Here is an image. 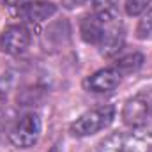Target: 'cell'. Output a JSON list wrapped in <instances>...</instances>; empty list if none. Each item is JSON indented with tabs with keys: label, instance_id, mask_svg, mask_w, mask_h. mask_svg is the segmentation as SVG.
I'll use <instances>...</instances> for the list:
<instances>
[{
	"label": "cell",
	"instance_id": "cell-14",
	"mask_svg": "<svg viewBox=\"0 0 152 152\" xmlns=\"http://www.w3.org/2000/svg\"><path fill=\"white\" fill-rule=\"evenodd\" d=\"M60 2H62V5L66 9H76V7L85 4V0H60Z\"/></svg>",
	"mask_w": 152,
	"mask_h": 152
},
{
	"label": "cell",
	"instance_id": "cell-5",
	"mask_svg": "<svg viewBox=\"0 0 152 152\" xmlns=\"http://www.w3.org/2000/svg\"><path fill=\"white\" fill-rule=\"evenodd\" d=\"M30 39H32L30 30L25 25H21V23L9 25L4 28V32L0 36V48L4 53L21 55L30 46Z\"/></svg>",
	"mask_w": 152,
	"mask_h": 152
},
{
	"label": "cell",
	"instance_id": "cell-6",
	"mask_svg": "<svg viewBox=\"0 0 152 152\" xmlns=\"http://www.w3.org/2000/svg\"><path fill=\"white\" fill-rule=\"evenodd\" d=\"M122 81V75L118 73L117 67H104V69H99L96 71L94 75L87 76L85 81H83V87L85 90L88 92H96V94H106V92H112L115 90Z\"/></svg>",
	"mask_w": 152,
	"mask_h": 152
},
{
	"label": "cell",
	"instance_id": "cell-16",
	"mask_svg": "<svg viewBox=\"0 0 152 152\" xmlns=\"http://www.w3.org/2000/svg\"><path fill=\"white\" fill-rule=\"evenodd\" d=\"M2 103H4V97H0V106H2Z\"/></svg>",
	"mask_w": 152,
	"mask_h": 152
},
{
	"label": "cell",
	"instance_id": "cell-4",
	"mask_svg": "<svg viewBox=\"0 0 152 152\" xmlns=\"http://www.w3.org/2000/svg\"><path fill=\"white\" fill-rule=\"evenodd\" d=\"M103 16V34L99 39V51L103 57L110 58L117 55L126 41V30L118 18V12L115 14H101Z\"/></svg>",
	"mask_w": 152,
	"mask_h": 152
},
{
	"label": "cell",
	"instance_id": "cell-7",
	"mask_svg": "<svg viewBox=\"0 0 152 152\" xmlns=\"http://www.w3.org/2000/svg\"><path fill=\"white\" fill-rule=\"evenodd\" d=\"M151 113V103L143 94L133 96L124 103L122 108V120L126 126L131 127H138V126H145L147 117Z\"/></svg>",
	"mask_w": 152,
	"mask_h": 152
},
{
	"label": "cell",
	"instance_id": "cell-11",
	"mask_svg": "<svg viewBox=\"0 0 152 152\" xmlns=\"http://www.w3.org/2000/svg\"><path fill=\"white\" fill-rule=\"evenodd\" d=\"M136 36L142 41H151L152 39V7L147 9V12L142 16L138 27H136Z\"/></svg>",
	"mask_w": 152,
	"mask_h": 152
},
{
	"label": "cell",
	"instance_id": "cell-10",
	"mask_svg": "<svg viewBox=\"0 0 152 152\" xmlns=\"http://www.w3.org/2000/svg\"><path fill=\"white\" fill-rule=\"evenodd\" d=\"M143 55L142 53H129L122 58H118L115 62V67L118 69L120 75H129V73H134L138 71L142 66H143Z\"/></svg>",
	"mask_w": 152,
	"mask_h": 152
},
{
	"label": "cell",
	"instance_id": "cell-17",
	"mask_svg": "<svg viewBox=\"0 0 152 152\" xmlns=\"http://www.w3.org/2000/svg\"><path fill=\"white\" fill-rule=\"evenodd\" d=\"M151 115H152V103H151Z\"/></svg>",
	"mask_w": 152,
	"mask_h": 152
},
{
	"label": "cell",
	"instance_id": "cell-15",
	"mask_svg": "<svg viewBox=\"0 0 152 152\" xmlns=\"http://www.w3.org/2000/svg\"><path fill=\"white\" fill-rule=\"evenodd\" d=\"M5 5H9V7H18V5H21V2L23 0H2Z\"/></svg>",
	"mask_w": 152,
	"mask_h": 152
},
{
	"label": "cell",
	"instance_id": "cell-1",
	"mask_svg": "<svg viewBox=\"0 0 152 152\" xmlns=\"http://www.w3.org/2000/svg\"><path fill=\"white\" fill-rule=\"evenodd\" d=\"M99 152H152V127L138 126L129 133H113L101 143Z\"/></svg>",
	"mask_w": 152,
	"mask_h": 152
},
{
	"label": "cell",
	"instance_id": "cell-8",
	"mask_svg": "<svg viewBox=\"0 0 152 152\" xmlns=\"http://www.w3.org/2000/svg\"><path fill=\"white\" fill-rule=\"evenodd\" d=\"M57 12V5L50 0H32L18 7V16L28 23H42Z\"/></svg>",
	"mask_w": 152,
	"mask_h": 152
},
{
	"label": "cell",
	"instance_id": "cell-9",
	"mask_svg": "<svg viewBox=\"0 0 152 152\" xmlns=\"http://www.w3.org/2000/svg\"><path fill=\"white\" fill-rule=\"evenodd\" d=\"M80 34L81 39L88 44H99V39L103 34V16L97 12L87 14L80 23Z\"/></svg>",
	"mask_w": 152,
	"mask_h": 152
},
{
	"label": "cell",
	"instance_id": "cell-2",
	"mask_svg": "<svg viewBox=\"0 0 152 152\" xmlns=\"http://www.w3.org/2000/svg\"><path fill=\"white\" fill-rule=\"evenodd\" d=\"M115 118V106L113 104H104L94 110H88L83 115H80L75 122L71 124L69 131L73 136L83 138V136H92L103 129H106Z\"/></svg>",
	"mask_w": 152,
	"mask_h": 152
},
{
	"label": "cell",
	"instance_id": "cell-13",
	"mask_svg": "<svg viewBox=\"0 0 152 152\" xmlns=\"http://www.w3.org/2000/svg\"><path fill=\"white\" fill-rule=\"evenodd\" d=\"M94 12L97 14H115L118 0H92Z\"/></svg>",
	"mask_w": 152,
	"mask_h": 152
},
{
	"label": "cell",
	"instance_id": "cell-3",
	"mask_svg": "<svg viewBox=\"0 0 152 152\" xmlns=\"http://www.w3.org/2000/svg\"><path fill=\"white\" fill-rule=\"evenodd\" d=\"M42 122L41 117L34 112L25 113L9 131V142L16 149H28L34 147L41 138Z\"/></svg>",
	"mask_w": 152,
	"mask_h": 152
},
{
	"label": "cell",
	"instance_id": "cell-12",
	"mask_svg": "<svg viewBox=\"0 0 152 152\" xmlns=\"http://www.w3.org/2000/svg\"><path fill=\"white\" fill-rule=\"evenodd\" d=\"M152 0H126V12L129 16H138L142 12L147 11V7L151 5Z\"/></svg>",
	"mask_w": 152,
	"mask_h": 152
}]
</instances>
